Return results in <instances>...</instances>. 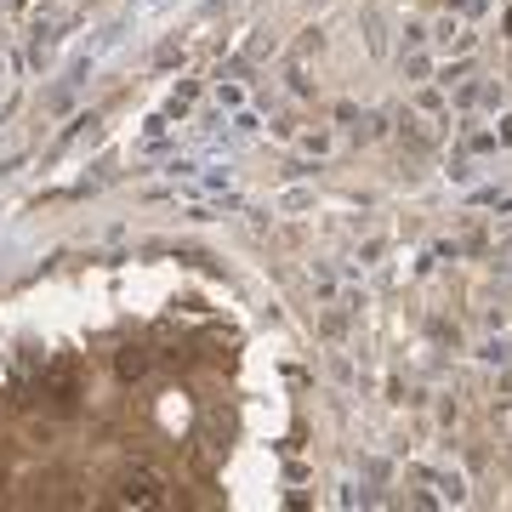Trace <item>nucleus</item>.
<instances>
[{
  "mask_svg": "<svg viewBox=\"0 0 512 512\" xmlns=\"http://www.w3.org/2000/svg\"><path fill=\"white\" fill-rule=\"evenodd\" d=\"M114 501H120V507H165V501H171V484H165L160 467L131 461V467L114 473Z\"/></svg>",
  "mask_w": 512,
  "mask_h": 512,
  "instance_id": "f257e3e1",
  "label": "nucleus"
},
{
  "mask_svg": "<svg viewBox=\"0 0 512 512\" xmlns=\"http://www.w3.org/2000/svg\"><path fill=\"white\" fill-rule=\"evenodd\" d=\"M143 370H148V359H143L137 348H131V353H120V376H126V382H137Z\"/></svg>",
  "mask_w": 512,
  "mask_h": 512,
  "instance_id": "f03ea898",
  "label": "nucleus"
}]
</instances>
